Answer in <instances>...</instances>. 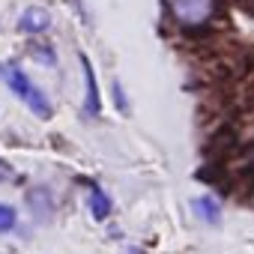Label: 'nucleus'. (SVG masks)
I'll return each mask as SVG.
<instances>
[{
  "label": "nucleus",
  "mask_w": 254,
  "mask_h": 254,
  "mask_svg": "<svg viewBox=\"0 0 254 254\" xmlns=\"http://www.w3.org/2000/svg\"><path fill=\"white\" fill-rule=\"evenodd\" d=\"M171 21L183 30H203L218 15V0H165Z\"/></svg>",
  "instance_id": "f257e3e1"
},
{
  "label": "nucleus",
  "mask_w": 254,
  "mask_h": 254,
  "mask_svg": "<svg viewBox=\"0 0 254 254\" xmlns=\"http://www.w3.org/2000/svg\"><path fill=\"white\" fill-rule=\"evenodd\" d=\"M0 78L6 81V87L36 114V117H42V120H48L51 117V102H48V96L15 66V63H0Z\"/></svg>",
  "instance_id": "f03ea898"
},
{
  "label": "nucleus",
  "mask_w": 254,
  "mask_h": 254,
  "mask_svg": "<svg viewBox=\"0 0 254 254\" xmlns=\"http://www.w3.org/2000/svg\"><path fill=\"white\" fill-rule=\"evenodd\" d=\"M48 27H51V15L45 9H39V6L24 9L21 18H18V30L21 33H45Z\"/></svg>",
  "instance_id": "7ed1b4c3"
},
{
  "label": "nucleus",
  "mask_w": 254,
  "mask_h": 254,
  "mask_svg": "<svg viewBox=\"0 0 254 254\" xmlns=\"http://www.w3.org/2000/svg\"><path fill=\"white\" fill-rule=\"evenodd\" d=\"M81 66H84V81H87V114H99L102 111V99H99V84H96V72L90 66L87 57H81Z\"/></svg>",
  "instance_id": "20e7f679"
},
{
  "label": "nucleus",
  "mask_w": 254,
  "mask_h": 254,
  "mask_svg": "<svg viewBox=\"0 0 254 254\" xmlns=\"http://www.w3.org/2000/svg\"><path fill=\"white\" fill-rule=\"evenodd\" d=\"M194 212L206 221V224H218L221 221V206L215 197H197L194 200Z\"/></svg>",
  "instance_id": "39448f33"
},
{
  "label": "nucleus",
  "mask_w": 254,
  "mask_h": 254,
  "mask_svg": "<svg viewBox=\"0 0 254 254\" xmlns=\"http://www.w3.org/2000/svg\"><path fill=\"white\" fill-rule=\"evenodd\" d=\"M90 209H93V218H96V221H105L108 212H111V197H108L102 189H93V191H90Z\"/></svg>",
  "instance_id": "423d86ee"
},
{
  "label": "nucleus",
  "mask_w": 254,
  "mask_h": 254,
  "mask_svg": "<svg viewBox=\"0 0 254 254\" xmlns=\"http://www.w3.org/2000/svg\"><path fill=\"white\" fill-rule=\"evenodd\" d=\"M15 221H18V212H15V206H9V203H0V233H9V230H15Z\"/></svg>",
  "instance_id": "0eeeda50"
},
{
  "label": "nucleus",
  "mask_w": 254,
  "mask_h": 254,
  "mask_svg": "<svg viewBox=\"0 0 254 254\" xmlns=\"http://www.w3.org/2000/svg\"><path fill=\"white\" fill-rule=\"evenodd\" d=\"M30 54H33L42 66H51V63L57 60V57H54V51H51L48 45H30Z\"/></svg>",
  "instance_id": "6e6552de"
},
{
  "label": "nucleus",
  "mask_w": 254,
  "mask_h": 254,
  "mask_svg": "<svg viewBox=\"0 0 254 254\" xmlns=\"http://www.w3.org/2000/svg\"><path fill=\"white\" fill-rule=\"evenodd\" d=\"M114 93H117V105H120V111H126V99H123V90H120V84H114Z\"/></svg>",
  "instance_id": "1a4fd4ad"
},
{
  "label": "nucleus",
  "mask_w": 254,
  "mask_h": 254,
  "mask_svg": "<svg viewBox=\"0 0 254 254\" xmlns=\"http://www.w3.org/2000/svg\"><path fill=\"white\" fill-rule=\"evenodd\" d=\"M248 168H251V171H254V147H251V150H248Z\"/></svg>",
  "instance_id": "9d476101"
}]
</instances>
